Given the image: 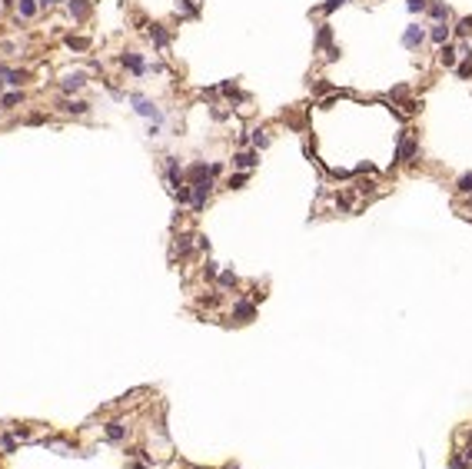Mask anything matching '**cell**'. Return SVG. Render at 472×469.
<instances>
[{"mask_svg": "<svg viewBox=\"0 0 472 469\" xmlns=\"http://www.w3.org/2000/svg\"><path fill=\"white\" fill-rule=\"evenodd\" d=\"M416 156H419V140L403 134L399 136V146H396V163H412Z\"/></svg>", "mask_w": 472, "mask_h": 469, "instance_id": "obj_1", "label": "cell"}, {"mask_svg": "<svg viewBox=\"0 0 472 469\" xmlns=\"http://www.w3.org/2000/svg\"><path fill=\"white\" fill-rule=\"evenodd\" d=\"M193 187V210H203V203H206V197H209V190H213V177H206V180H197V183H190Z\"/></svg>", "mask_w": 472, "mask_h": 469, "instance_id": "obj_2", "label": "cell"}, {"mask_svg": "<svg viewBox=\"0 0 472 469\" xmlns=\"http://www.w3.org/2000/svg\"><path fill=\"white\" fill-rule=\"evenodd\" d=\"M422 40H426V30H422L419 23L406 27V34H403V47H406V50H419V47H422Z\"/></svg>", "mask_w": 472, "mask_h": 469, "instance_id": "obj_3", "label": "cell"}, {"mask_svg": "<svg viewBox=\"0 0 472 469\" xmlns=\"http://www.w3.org/2000/svg\"><path fill=\"white\" fill-rule=\"evenodd\" d=\"M256 163H260V153H256V150H240V153L233 156V167L236 170H253Z\"/></svg>", "mask_w": 472, "mask_h": 469, "instance_id": "obj_4", "label": "cell"}, {"mask_svg": "<svg viewBox=\"0 0 472 469\" xmlns=\"http://www.w3.org/2000/svg\"><path fill=\"white\" fill-rule=\"evenodd\" d=\"M130 100L136 103V113H140V117H153V120L160 123V110L153 107V100H146V97H140V93H133Z\"/></svg>", "mask_w": 472, "mask_h": 469, "instance_id": "obj_5", "label": "cell"}, {"mask_svg": "<svg viewBox=\"0 0 472 469\" xmlns=\"http://www.w3.org/2000/svg\"><path fill=\"white\" fill-rule=\"evenodd\" d=\"M429 17L439 23V20H449V3H442V0H429Z\"/></svg>", "mask_w": 472, "mask_h": 469, "instance_id": "obj_6", "label": "cell"}, {"mask_svg": "<svg viewBox=\"0 0 472 469\" xmlns=\"http://www.w3.org/2000/svg\"><path fill=\"white\" fill-rule=\"evenodd\" d=\"M449 34H452V27H446V20H439V23H432V27H429V37H432L439 47L449 40Z\"/></svg>", "mask_w": 472, "mask_h": 469, "instance_id": "obj_7", "label": "cell"}, {"mask_svg": "<svg viewBox=\"0 0 472 469\" xmlns=\"http://www.w3.org/2000/svg\"><path fill=\"white\" fill-rule=\"evenodd\" d=\"M83 83H87V77H83L80 70H77V73H67V77L60 80V87H64L67 93H73V90H80V87H83Z\"/></svg>", "mask_w": 472, "mask_h": 469, "instance_id": "obj_8", "label": "cell"}, {"mask_svg": "<svg viewBox=\"0 0 472 469\" xmlns=\"http://www.w3.org/2000/svg\"><path fill=\"white\" fill-rule=\"evenodd\" d=\"M253 303H236V306H233V320H240V323H250L253 320Z\"/></svg>", "mask_w": 472, "mask_h": 469, "instance_id": "obj_9", "label": "cell"}, {"mask_svg": "<svg viewBox=\"0 0 472 469\" xmlns=\"http://www.w3.org/2000/svg\"><path fill=\"white\" fill-rule=\"evenodd\" d=\"M456 57H459L456 47H449V44L439 47V64H442V67H456Z\"/></svg>", "mask_w": 472, "mask_h": 469, "instance_id": "obj_10", "label": "cell"}, {"mask_svg": "<svg viewBox=\"0 0 472 469\" xmlns=\"http://www.w3.org/2000/svg\"><path fill=\"white\" fill-rule=\"evenodd\" d=\"M123 67H130L133 73H143V70H146V64H143L140 54H123Z\"/></svg>", "mask_w": 472, "mask_h": 469, "instance_id": "obj_11", "label": "cell"}, {"mask_svg": "<svg viewBox=\"0 0 472 469\" xmlns=\"http://www.w3.org/2000/svg\"><path fill=\"white\" fill-rule=\"evenodd\" d=\"M330 40H333V27H330V23H323V27L316 30V50L330 47Z\"/></svg>", "mask_w": 472, "mask_h": 469, "instance_id": "obj_12", "label": "cell"}, {"mask_svg": "<svg viewBox=\"0 0 472 469\" xmlns=\"http://www.w3.org/2000/svg\"><path fill=\"white\" fill-rule=\"evenodd\" d=\"M70 13H73L77 20H87L90 17V3L87 0H73V3H70Z\"/></svg>", "mask_w": 472, "mask_h": 469, "instance_id": "obj_13", "label": "cell"}, {"mask_svg": "<svg viewBox=\"0 0 472 469\" xmlns=\"http://www.w3.org/2000/svg\"><path fill=\"white\" fill-rule=\"evenodd\" d=\"M166 177H170V183H173L176 190H180V167H176L173 156H166Z\"/></svg>", "mask_w": 472, "mask_h": 469, "instance_id": "obj_14", "label": "cell"}, {"mask_svg": "<svg viewBox=\"0 0 472 469\" xmlns=\"http://www.w3.org/2000/svg\"><path fill=\"white\" fill-rule=\"evenodd\" d=\"M150 37H153V44H156V47H166V44H170V34H166V27H160V23H156L153 30H150Z\"/></svg>", "mask_w": 472, "mask_h": 469, "instance_id": "obj_15", "label": "cell"}, {"mask_svg": "<svg viewBox=\"0 0 472 469\" xmlns=\"http://www.w3.org/2000/svg\"><path fill=\"white\" fill-rule=\"evenodd\" d=\"M176 10H183L187 17H197V13H200V0H180V3H176Z\"/></svg>", "mask_w": 472, "mask_h": 469, "instance_id": "obj_16", "label": "cell"}, {"mask_svg": "<svg viewBox=\"0 0 472 469\" xmlns=\"http://www.w3.org/2000/svg\"><path fill=\"white\" fill-rule=\"evenodd\" d=\"M60 107H64L67 113H87V110H90V107H87V103H83V100H64V103H60Z\"/></svg>", "mask_w": 472, "mask_h": 469, "instance_id": "obj_17", "label": "cell"}, {"mask_svg": "<svg viewBox=\"0 0 472 469\" xmlns=\"http://www.w3.org/2000/svg\"><path fill=\"white\" fill-rule=\"evenodd\" d=\"M456 34H459V37H469L472 34V17H462V20L456 23Z\"/></svg>", "mask_w": 472, "mask_h": 469, "instance_id": "obj_18", "label": "cell"}, {"mask_svg": "<svg viewBox=\"0 0 472 469\" xmlns=\"http://www.w3.org/2000/svg\"><path fill=\"white\" fill-rule=\"evenodd\" d=\"M456 73H459L462 80H469V77H472V57H466V60H462L459 67H456Z\"/></svg>", "mask_w": 472, "mask_h": 469, "instance_id": "obj_19", "label": "cell"}, {"mask_svg": "<svg viewBox=\"0 0 472 469\" xmlns=\"http://www.w3.org/2000/svg\"><path fill=\"white\" fill-rule=\"evenodd\" d=\"M37 13V0H20V17H33Z\"/></svg>", "mask_w": 472, "mask_h": 469, "instance_id": "obj_20", "label": "cell"}, {"mask_svg": "<svg viewBox=\"0 0 472 469\" xmlns=\"http://www.w3.org/2000/svg\"><path fill=\"white\" fill-rule=\"evenodd\" d=\"M107 436H110L113 443H117V439H123V426H120V423H110V426H107Z\"/></svg>", "mask_w": 472, "mask_h": 469, "instance_id": "obj_21", "label": "cell"}, {"mask_svg": "<svg viewBox=\"0 0 472 469\" xmlns=\"http://www.w3.org/2000/svg\"><path fill=\"white\" fill-rule=\"evenodd\" d=\"M406 7H409L412 13H422V10L429 7V0H406Z\"/></svg>", "mask_w": 472, "mask_h": 469, "instance_id": "obj_22", "label": "cell"}, {"mask_svg": "<svg viewBox=\"0 0 472 469\" xmlns=\"http://www.w3.org/2000/svg\"><path fill=\"white\" fill-rule=\"evenodd\" d=\"M459 193H472V173H462L459 177Z\"/></svg>", "mask_w": 472, "mask_h": 469, "instance_id": "obj_23", "label": "cell"}, {"mask_svg": "<svg viewBox=\"0 0 472 469\" xmlns=\"http://www.w3.org/2000/svg\"><path fill=\"white\" fill-rule=\"evenodd\" d=\"M67 47H73V50H87V40H83V37H67Z\"/></svg>", "mask_w": 472, "mask_h": 469, "instance_id": "obj_24", "label": "cell"}, {"mask_svg": "<svg viewBox=\"0 0 472 469\" xmlns=\"http://www.w3.org/2000/svg\"><path fill=\"white\" fill-rule=\"evenodd\" d=\"M266 143H270V136L263 130H253V146H266Z\"/></svg>", "mask_w": 472, "mask_h": 469, "instance_id": "obj_25", "label": "cell"}, {"mask_svg": "<svg viewBox=\"0 0 472 469\" xmlns=\"http://www.w3.org/2000/svg\"><path fill=\"white\" fill-rule=\"evenodd\" d=\"M342 3H346V0H326V3H323L319 10H323V13H333L336 7H342Z\"/></svg>", "mask_w": 472, "mask_h": 469, "instance_id": "obj_26", "label": "cell"}, {"mask_svg": "<svg viewBox=\"0 0 472 469\" xmlns=\"http://www.w3.org/2000/svg\"><path fill=\"white\" fill-rule=\"evenodd\" d=\"M20 97H23V93H7L0 103H3V107H17V103H20Z\"/></svg>", "mask_w": 472, "mask_h": 469, "instance_id": "obj_27", "label": "cell"}, {"mask_svg": "<svg viewBox=\"0 0 472 469\" xmlns=\"http://www.w3.org/2000/svg\"><path fill=\"white\" fill-rule=\"evenodd\" d=\"M220 283H223V286H236V276L226 269V273H220Z\"/></svg>", "mask_w": 472, "mask_h": 469, "instance_id": "obj_28", "label": "cell"}, {"mask_svg": "<svg viewBox=\"0 0 472 469\" xmlns=\"http://www.w3.org/2000/svg\"><path fill=\"white\" fill-rule=\"evenodd\" d=\"M3 77H7V83H20V80H23V73H13V70H7Z\"/></svg>", "mask_w": 472, "mask_h": 469, "instance_id": "obj_29", "label": "cell"}, {"mask_svg": "<svg viewBox=\"0 0 472 469\" xmlns=\"http://www.w3.org/2000/svg\"><path fill=\"white\" fill-rule=\"evenodd\" d=\"M449 466H452V469H466V459H462V456H452Z\"/></svg>", "mask_w": 472, "mask_h": 469, "instance_id": "obj_30", "label": "cell"}, {"mask_svg": "<svg viewBox=\"0 0 472 469\" xmlns=\"http://www.w3.org/2000/svg\"><path fill=\"white\" fill-rule=\"evenodd\" d=\"M243 183H246V177H243V173H240V177H230V187H243Z\"/></svg>", "mask_w": 472, "mask_h": 469, "instance_id": "obj_31", "label": "cell"}, {"mask_svg": "<svg viewBox=\"0 0 472 469\" xmlns=\"http://www.w3.org/2000/svg\"><path fill=\"white\" fill-rule=\"evenodd\" d=\"M462 456H466V459H472V446H469V449H466V453H462Z\"/></svg>", "mask_w": 472, "mask_h": 469, "instance_id": "obj_32", "label": "cell"}, {"mask_svg": "<svg viewBox=\"0 0 472 469\" xmlns=\"http://www.w3.org/2000/svg\"><path fill=\"white\" fill-rule=\"evenodd\" d=\"M40 3H57V0H40Z\"/></svg>", "mask_w": 472, "mask_h": 469, "instance_id": "obj_33", "label": "cell"}, {"mask_svg": "<svg viewBox=\"0 0 472 469\" xmlns=\"http://www.w3.org/2000/svg\"><path fill=\"white\" fill-rule=\"evenodd\" d=\"M136 469H146V466H136Z\"/></svg>", "mask_w": 472, "mask_h": 469, "instance_id": "obj_34", "label": "cell"}, {"mask_svg": "<svg viewBox=\"0 0 472 469\" xmlns=\"http://www.w3.org/2000/svg\"><path fill=\"white\" fill-rule=\"evenodd\" d=\"M469 439H472V429H469Z\"/></svg>", "mask_w": 472, "mask_h": 469, "instance_id": "obj_35", "label": "cell"}]
</instances>
